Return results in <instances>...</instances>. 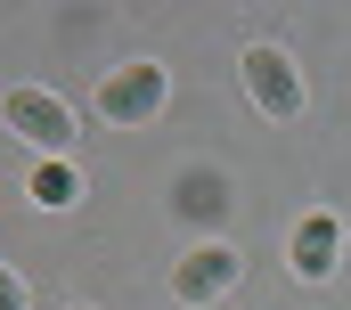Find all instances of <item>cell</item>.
<instances>
[{
	"label": "cell",
	"instance_id": "obj_7",
	"mask_svg": "<svg viewBox=\"0 0 351 310\" xmlns=\"http://www.w3.org/2000/svg\"><path fill=\"white\" fill-rule=\"evenodd\" d=\"M0 310H25V278H16L8 261H0Z\"/></svg>",
	"mask_w": 351,
	"mask_h": 310
},
{
	"label": "cell",
	"instance_id": "obj_4",
	"mask_svg": "<svg viewBox=\"0 0 351 310\" xmlns=\"http://www.w3.org/2000/svg\"><path fill=\"white\" fill-rule=\"evenodd\" d=\"M229 286H237V253H229V245H196V253L172 270V294H180V302H221Z\"/></svg>",
	"mask_w": 351,
	"mask_h": 310
},
{
	"label": "cell",
	"instance_id": "obj_1",
	"mask_svg": "<svg viewBox=\"0 0 351 310\" xmlns=\"http://www.w3.org/2000/svg\"><path fill=\"white\" fill-rule=\"evenodd\" d=\"M0 115H8L16 139H33L41 155H66V147H74V106H66L58 90H8Z\"/></svg>",
	"mask_w": 351,
	"mask_h": 310
},
{
	"label": "cell",
	"instance_id": "obj_2",
	"mask_svg": "<svg viewBox=\"0 0 351 310\" xmlns=\"http://www.w3.org/2000/svg\"><path fill=\"white\" fill-rule=\"evenodd\" d=\"M164 98H172V82L156 74V66H114V74L98 82V123H156Z\"/></svg>",
	"mask_w": 351,
	"mask_h": 310
},
{
	"label": "cell",
	"instance_id": "obj_5",
	"mask_svg": "<svg viewBox=\"0 0 351 310\" xmlns=\"http://www.w3.org/2000/svg\"><path fill=\"white\" fill-rule=\"evenodd\" d=\"M294 278H335V253H343V229L327 221V213H311L302 229H294Z\"/></svg>",
	"mask_w": 351,
	"mask_h": 310
},
{
	"label": "cell",
	"instance_id": "obj_3",
	"mask_svg": "<svg viewBox=\"0 0 351 310\" xmlns=\"http://www.w3.org/2000/svg\"><path fill=\"white\" fill-rule=\"evenodd\" d=\"M245 90H254V106H262L269 123L302 115V74H294V58H286V49H269V41L245 49Z\"/></svg>",
	"mask_w": 351,
	"mask_h": 310
},
{
	"label": "cell",
	"instance_id": "obj_6",
	"mask_svg": "<svg viewBox=\"0 0 351 310\" xmlns=\"http://www.w3.org/2000/svg\"><path fill=\"white\" fill-rule=\"evenodd\" d=\"M74 188H82V180H74V163H66V155H41V163H33V204H49V213H58V204H74Z\"/></svg>",
	"mask_w": 351,
	"mask_h": 310
}]
</instances>
